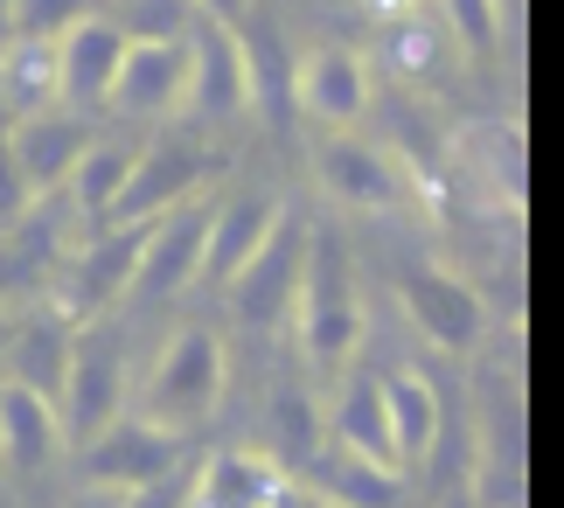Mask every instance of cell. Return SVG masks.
Wrapping results in <instances>:
<instances>
[{
    "label": "cell",
    "instance_id": "obj_18",
    "mask_svg": "<svg viewBox=\"0 0 564 508\" xmlns=\"http://www.w3.org/2000/svg\"><path fill=\"white\" fill-rule=\"evenodd\" d=\"M383 390V425H390V446H398V467H425L432 453H440V425H446V411H440V390H432L419 369H383L377 377Z\"/></svg>",
    "mask_w": 564,
    "mask_h": 508
},
{
    "label": "cell",
    "instance_id": "obj_22",
    "mask_svg": "<svg viewBox=\"0 0 564 508\" xmlns=\"http://www.w3.org/2000/svg\"><path fill=\"white\" fill-rule=\"evenodd\" d=\"M460 174L488 209H516L523 203V147L509 126H474L460 140Z\"/></svg>",
    "mask_w": 564,
    "mask_h": 508
},
{
    "label": "cell",
    "instance_id": "obj_11",
    "mask_svg": "<svg viewBox=\"0 0 564 508\" xmlns=\"http://www.w3.org/2000/svg\"><path fill=\"white\" fill-rule=\"evenodd\" d=\"M370 63L349 42H314L307 63L293 71V105L307 119H321L328 132H356V119L370 112Z\"/></svg>",
    "mask_w": 564,
    "mask_h": 508
},
{
    "label": "cell",
    "instance_id": "obj_2",
    "mask_svg": "<svg viewBox=\"0 0 564 508\" xmlns=\"http://www.w3.org/2000/svg\"><path fill=\"white\" fill-rule=\"evenodd\" d=\"M224 390H230V356H224V335L216 327H175L154 363L140 369V390L126 397V411L154 418V425L195 439L224 411Z\"/></svg>",
    "mask_w": 564,
    "mask_h": 508
},
{
    "label": "cell",
    "instance_id": "obj_25",
    "mask_svg": "<svg viewBox=\"0 0 564 508\" xmlns=\"http://www.w3.org/2000/svg\"><path fill=\"white\" fill-rule=\"evenodd\" d=\"M42 105H63L56 98V50L50 42H8L0 50V112L21 119V112H42Z\"/></svg>",
    "mask_w": 564,
    "mask_h": 508
},
{
    "label": "cell",
    "instance_id": "obj_20",
    "mask_svg": "<svg viewBox=\"0 0 564 508\" xmlns=\"http://www.w3.org/2000/svg\"><path fill=\"white\" fill-rule=\"evenodd\" d=\"M335 439V453H356V460H370V467H390V474H404L398 467V446H390V425H383V390L377 377H349L335 397V411L321 418Z\"/></svg>",
    "mask_w": 564,
    "mask_h": 508
},
{
    "label": "cell",
    "instance_id": "obj_26",
    "mask_svg": "<svg viewBox=\"0 0 564 508\" xmlns=\"http://www.w3.org/2000/svg\"><path fill=\"white\" fill-rule=\"evenodd\" d=\"M84 14H98V0H8V42H56Z\"/></svg>",
    "mask_w": 564,
    "mask_h": 508
},
{
    "label": "cell",
    "instance_id": "obj_10",
    "mask_svg": "<svg viewBox=\"0 0 564 508\" xmlns=\"http://www.w3.org/2000/svg\"><path fill=\"white\" fill-rule=\"evenodd\" d=\"M188 112L224 126L251 112V50L237 29H216V21H188Z\"/></svg>",
    "mask_w": 564,
    "mask_h": 508
},
{
    "label": "cell",
    "instance_id": "obj_24",
    "mask_svg": "<svg viewBox=\"0 0 564 508\" xmlns=\"http://www.w3.org/2000/svg\"><path fill=\"white\" fill-rule=\"evenodd\" d=\"M321 446H328V425H321V404L307 390H293V383H279L272 397V467L279 474H300V467H314Z\"/></svg>",
    "mask_w": 564,
    "mask_h": 508
},
{
    "label": "cell",
    "instance_id": "obj_34",
    "mask_svg": "<svg viewBox=\"0 0 564 508\" xmlns=\"http://www.w3.org/2000/svg\"><path fill=\"white\" fill-rule=\"evenodd\" d=\"M0 50H8V0H0Z\"/></svg>",
    "mask_w": 564,
    "mask_h": 508
},
{
    "label": "cell",
    "instance_id": "obj_17",
    "mask_svg": "<svg viewBox=\"0 0 564 508\" xmlns=\"http://www.w3.org/2000/svg\"><path fill=\"white\" fill-rule=\"evenodd\" d=\"M63 446H70V439H63V418H56L50 397H35L21 383H0V474L35 480L63 460Z\"/></svg>",
    "mask_w": 564,
    "mask_h": 508
},
{
    "label": "cell",
    "instance_id": "obj_30",
    "mask_svg": "<svg viewBox=\"0 0 564 508\" xmlns=\"http://www.w3.org/2000/svg\"><path fill=\"white\" fill-rule=\"evenodd\" d=\"M272 508H328V495H321V488H307V480H286V488L272 495Z\"/></svg>",
    "mask_w": 564,
    "mask_h": 508
},
{
    "label": "cell",
    "instance_id": "obj_35",
    "mask_svg": "<svg viewBox=\"0 0 564 508\" xmlns=\"http://www.w3.org/2000/svg\"><path fill=\"white\" fill-rule=\"evenodd\" d=\"M495 8H502V21H509V14H516V8H523V0H495Z\"/></svg>",
    "mask_w": 564,
    "mask_h": 508
},
{
    "label": "cell",
    "instance_id": "obj_28",
    "mask_svg": "<svg viewBox=\"0 0 564 508\" xmlns=\"http://www.w3.org/2000/svg\"><path fill=\"white\" fill-rule=\"evenodd\" d=\"M119 508H195V453L182 467H167L161 480H140V488H126Z\"/></svg>",
    "mask_w": 564,
    "mask_h": 508
},
{
    "label": "cell",
    "instance_id": "obj_33",
    "mask_svg": "<svg viewBox=\"0 0 564 508\" xmlns=\"http://www.w3.org/2000/svg\"><path fill=\"white\" fill-rule=\"evenodd\" d=\"M84 508H119V495H91V488H84Z\"/></svg>",
    "mask_w": 564,
    "mask_h": 508
},
{
    "label": "cell",
    "instance_id": "obj_27",
    "mask_svg": "<svg viewBox=\"0 0 564 508\" xmlns=\"http://www.w3.org/2000/svg\"><path fill=\"white\" fill-rule=\"evenodd\" d=\"M440 8H446L453 35H460L474 56H488L495 42H502V8H495V0H440Z\"/></svg>",
    "mask_w": 564,
    "mask_h": 508
},
{
    "label": "cell",
    "instance_id": "obj_12",
    "mask_svg": "<svg viewBox=\"0 0 564 508\" xmlns=\"http://www.w3.org/2000/svg\"><path fill=\"white\" fill-rule=\"evenodd\" d=\"M300 251H307V224H279L258 258H245V272H237L224 293H230V314L245 327H279L293 314V285H300Z\"/></svg>",
    "mask_w": 564,
    "mask_h": 508
},
{
    "label": "cell",
    "instance_id": "obj_21",
    "mask_svg": "<svg viewBox=\"0 0 564 508\" xmlns=\"http://www.w3.org/2000/svg\"><path fill=\"white\" fill-rule=\"evenodd\" d=\"M126 167H133V147H119V140H98V132H91V147H84V153H77V167H70V182L56 188L77 230H98L105 216H112Z\"/></svg>",
    "mask_w": 564,
    "mask_h": 508
},
{
    "label": "cell",
    "instance_id": "obj_4",
    "mask_svg": "<svg viewBox=\"0 0 564 508\" xmlns=\"http://www.w3.org/2000/svg\"><path fill=\"white\" fill-rule=\"evenodd\" d=\"M182 460H188V439L154 425V418H140V411H119L91 439H77V467H84V488L91 495H126L140 480H161Z\"/></svg>",
    "mask_w": 564,
    "mask_h": 508
},
{
    "label": "cell",
    "instance_id": "obj_36",
    "mask_svg": "<svg viewBox=\"0 0 564 508\" xmlns=\"http://www.w3.org/2000/svg\"><path fill=\"white\" fill-rule=\"evenodd\" d=\"M383 8H411V0H383Z\"/></svg>",
    "mask_w": 564,
    "mask_h": 508
},
{
    "label": "cell",
    "instance_id": "obj_7",
    "mask_svg": "<svg viewBox=\"0 0 564 508\" xmlns=\"http://www.w3.org/2000/svg\"><path fill=\"white\" fill-rule=\"evenodd\" d=\"M398 306L440 356H474L481 335H488L481 293H474L460 272H446V264H404L398 272Z\"/></svg>",
    "mask_w": 564,
    "mask_h": 508
},
{
    "label": "cell",
    "instance_id": "obj_23",
    "mask_svg": "<svg viewBox=\"0 0 564 508\" xmlns=\"http://www.w3.org/2000/svg\"><path fill=\"white\" fill-rule=\"evenodd\" d=\"M307 474H314L307 488H321V495H328L335 508H404V474L370 467V460H356V453L314 460Z\"/></svg>",
    "mask_w": 564,
    "mask_h": 508
},
{
    "label": "cell",
    "instance_id": "obj_32",
    "mask_svg": "<svg viewBox=\"0 0 564 508\" xmlns=\"http://www.w3.org/2000/svg\"><path fill=\"white\" fill-rule=\"evenodd\" d=\"M8 327H14V306H0V363H8Z\"/></svg>",
    "mask_w": 564,
    "mask_h": 508
},
{
    "label": "cell",
    "instance_id": "obj_15",
    "mask_svg": "<svg viewBox=\"0 0 564 508\" xmlns=\"http://www.w3.org/2000/svg\"><path fill=\"white\" fill-rule=\"evenodd\" d=\"M286 224V203L265 188H251V195H224V203H209V237H203V279L195 285H224L245 272V258H258V245Z\"/></svg>",
    "mask_w": 564,
    "mask_h": 508
},
{
    "label": "cell",
    "instance_id": "obj_16",
    "mask_svg": "<svg viewBox=\"0 0 564 508\" xmlns=\"http://www.w3.org/2000/svg\"><path fill=\"white\" fill-rule=\"evenodd\" d=\"M56 98L70 105V112H84V105H105V91H112V71L126 56V35L112 14H84L77 29H63L56 42Z\"/></svg>",
    "mask_w": 564,
    "mask_h": 508
},
{
    "label": "cell",
    "instance_id": "obj_14",
    "mask_svg": "<svg viewBox=\"0 0 564 508\" xmlns=\"http://www.w3.org/2000/svg\"><path fill=\"white\" fill-rule=\"evenodd\" d=\"M70 335H77V321L63 314L56 300L14 306L0 383H21V390H35V397H50V404H56V390H63V363H70Z\"/></svg>",
    "mask_w": 564,
    "mask_h": 508
},
{
    "label": "cell",
    "instance_id": "obj_9",
    "mask_svg": "<svg viewBox=\"0 0 564 508\" xmlns=\"http://www.w3.org/2000/svg\"><path fill=\"white\" fill-rule=\"evenodd\" d=\"M314 182L341 209H404L411 195L404 161L383 140H362V132H328L314 147Z\"/></svg>",
    "mask_w": 564,
    "mask_h": 508
},
{
    "label": "cell",
    "instance_id": "obj_13",
    "mask_svg": "<svg viewBox=\"0 0 564 508\" xmlns=\"http://www.w3.org/2000/svg\"><path fill=\"white\" fill-rule=\"evenodd\" d=\"M182 98H188V35L182 42H126L105 105L126 119H167V112H182Z\"/></svg>",
    "mask_w": 564,
    "mask_h": 508
},
{
    "label": "cell",
    "instance_id": "obj_3",
    "mask_svg": "<svg viewBox=\"0 0 564 508\" xmlns=\"http://www.w3.org/2000/svg\"><path fill=\"white\" fill-rule=\"evenodd\" d=\"M133 397V348H126V327L112 314L98 321H77L70 335V363H63V390H56V418H63V439H91L105 418L126 411Z\"/></svg>",
    "mask_w": 564,
    "mask_h": 508
},
{
    "label": "cell",
    "instance_id": "obj_8",
    "mask_svg": "<svg viewBox=\"0 0 564 508\" xmlns=\"http://www.w3.org/2000/svg\"><path fill=\"white\" fill-rule=\"evenodd\" d=\"M209 174H216V153H209L203 140L161 132V140H147V147L133 153V167H126L119 203H112V216H105V224H133V216L175 209V203H188V195L209 188Z\"/></svg>",
    "mask_w": 564,
    "mask_h": 508
},
{
    "label": "cell",
    "instance_id": "obj_19",
    "mask_svg": "<svg viewBox=\"0 0 564 508\" xmlns=\"http://www.w3.org/2000/svg\"><path fill=\"white\" fill-rule=\"evenodd\" d=\"M286 474L251 446H216L195 460V508H272Z\"/></svg>",
    "mask_w": 564,
    "mask_h": 508
},
{
    "label": "cell",
    "instance_id": "obj_6",
    "mask_svg": "<svg viewBox=\"0 0 564 508\" xmlns=\"http://www.w3.org/2000/svg\"><path fill=\"white\" fill-rule=\"evenodd\" d=\"M84 147H91V126H84V112H70V105L21 112V119H8V132H0V161H8V174H14L21 203L56 195L63 182H70Z\"/></svg>",
    "mask_w": 564,
    "mask_h": 508
},
{
    "label": "cell",
    "instance_id": "obj_1",
    "mask_svg": "<svg viewBox=\"0 0 564 508\" xmlns=\"http://www.w3.org/2000/svg\"><path fill=\"white\" fill-rule=\"evenodd\" d=\"M293 335L314 369H341L362 348V285H356L349 237L335 224H307L300 285H293Z\"/></svg>",
    "mask_w": 564,
    "mask_h": 508
},
{
    "label": "cell",
    "instance_id": "obj_5",
    "mask_svg": "<svg viewBox=\"0 0 564 508\" xmlns=\"http://www.w3.org/2000/svg\"><path fill=\"white\" fill-rule=\"evenodd\" d=\"M209 203L216 195H188V203L154 216V230H147V245H140V264H133V285H126V306H167L203 279Z\"/></svg>",
    "mask_w": 564,
    "mask_h": 508
},
{
    "label": "cell",
    "instance_id": "obj_31",
    "mask_svg": "<svg viewBox=\"0 0 564 508\" xmlns=\"http://www.w3.org/2000/svg\"><path fill=\"white\" fill-rule=\"evenodd\" d=\"M440 508H481V501H474V488H446V495H440Z\"/></svg>",
    "mask_w": 564,
    "mask_h": 508
},
{
    "label": "cell",
    "instance_id": "obj_29",
    "mask_svg": "<svg viewBox=\"0 0 564 508\" xmlns=\"http://www.w3.org/2000/svg\"><path fill=\"white\" fill-rule=\"evenodd\" d=\"M195 21H216V29H245L251 21V0H188Z\"/></svg>",
    "mask_w": 564,
    "mask_h": 508
}]
</instances>
